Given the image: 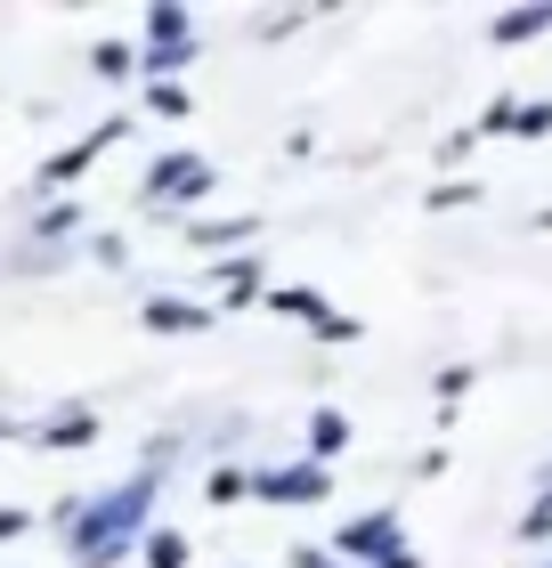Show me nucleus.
Returning <instances> with one entry per match:
<instances>
[{"label": "nucleus", "instance_id": "f03ea898", "mask_svg": "<svg viewBox=\"0 0 552 568\" xmlns=\"http://www.w3.org/2000/svg\"><path fill=\"white\" fill-rule=\"evenodd\" d=\"M333 552L358 560V568H423V552L399 536V511H358V520H341Z\"/></svg>", "mask_w": 552, "mask_h": 568}, {"label": "nucleus", "instance_id": "9b49d317", "mask_svg": "<svg viewBox=\"0 0 552 568\" xmlns=\"http://www.w3.org/2000/svg\"><path fill=\"white\" fill-rule=\"evenodd\" d=\"M33 438H41V447H90V438H98V415H90V406H66V415H49Z\"/></svg>", "mask_w": 552, "mask_h": 568}, {"label": "nucleus", "instance_id": "423d86ee", "mask_svg": "<svg viewBox=\"0 0 552 568\" xmlns=\"http://www.w3.org/2000/svg\"><path fill=\"white\" fill-rule=\"evenodd\" d=\"M122 139H130V114H107V122H90V131L73 139V146H58V154L41 163V187H73V179H82V171H90L107 146H122Z\"/></svg>", "mask_w": 552, "mask_h": 568}, {"label": "nucleus", "instance_id": "9d476101", "mask_svg": "<svg viewBox=\"0 0 552 568\" xmlns=\"http://www.w3.org/2000/svg\"><path fill=\"white\" fill-rule=\"evenodd\" d=\"M179 236H188V244H203V252H220V261H228V252H252L260 220H252V212H228V220H188Z\"/></svg>", "mask_w": 552, "mask_h": 568}, {"label": "nucleus", "instance_id": "6e6552de", "mask_svg": "<svg viewBox=\"0 0 552 568\" xmlns=\"http://www.w3.org/2000/svg\"><path fill=\"white\" fill-rule=\"evenodd\" d=\"M212 284H220V308H252V301H269V276H260L252 252H228V261H212Z\"/></svg>", "mask_w": 552, "mask_h": 568}, {"label": "nucleus", "instance_id": "39448f33", "mask_svg": "<svg viewBox=\"0 0 552 568\" xmlns=\"http://www.w3.org/2000/svg\"><path fill=\"white\" fill-rule=\"evenodd\" d=\"M195 49V17L188 9H147V49H139V82H179Z\"/></svg>", "mask_w": 552, "mask_h": 568}, {"label": "nucleus", "instance_id": "dca6fc26", "mask_svg": "<svg viewBox=\"0 0 552 568\" xmlns=\"http://www.w3.org/2000/svg\"><path fill=\"white\" fill-rule=\"evenodd\" d=\"M252 479H260L252 463H220V471L203 479V496H212V504H235V496H252Z\"/></svg>", "mask_w": 552, "mask_h": 568}, {"label": "nucleus", "instance_id": "393cba45", "mask_svg": "<svg viewBox=\"0 0 552 568\" xmlns=\"http://www.w3.org/2000/svg\"><path fill=\"white\" fill-rule=\"evenodd\" d=\"M293 568H358V560H333V552H309V545H301V552H293Z\"/></svg>", "mask_w": 552, "mask_h": 568}, {"label": "nucleus", "instance_id": "f8f14e48", "mask_svg": "<svg viewBox=\"0 0 552 568\" xmlns=\"http://www.w3.org/2000/svg\"><path fill=\"white\" fill-rule=\"evenodd\" d=\"M341 447H350V415H341V406H318V415H309V463H333Z\"/></svg>", "mask_w": 552, "mask_h": 568}, {"label": "nucleus", "instance_id": "412c9836", "mask_svg": "<svg viewBox=\"0 0 552 568\" xmlns=\"http://www.w3.org/2000/svg\"><path fill=\"white\" fill-rule=\"evenodd\" d=\"M512 114H520V98H495V106H488L480 122H471V131H480V139H495V131H512Z\"/></svg>", "mask_w": 552, "mask_h": 568}, {"label": "nucleus", "instance_id": "2eb2a0df", "mask_svg": "<svg viewBox=\"0 0 552 568\" xmlns=\"http://www.w3.org/2000/svg\"><path fill=\"white\" fill-rule=\"evenodd\" d=\"M90 65L107 73V82H139V49H130V41H98V49H90Z\"/></svg>", "mask_w": 552, "mask_h": 568}, {"label": "nucleus", "instance_id": "f257e3e1", "mask_svg": "<svg viewBox=\"0 0 552 568\" xmlns=\"http://www.w3.org/2000/svg\"><path fill=\"white\" fill-rule=\"evenodd\" d=\"M154 496H163V471H154V463H139L122 487L82 496V511H73V528H66V552L82 568H122L154 528Z\"/></svg>", "mask_w": 552, "mask_h": 568}, {"label": "nucleus", "instance_id": "a878e982", "mask_svg": "<svg viewBox=\"0 0 552 568\" xmlns=\"http://www.w3.org/2000/svg\"><path fill=\"white\" fill-rule=\"evenodd\" d=\"M536 236H552V203H544V212H536Z\"/></svg>", "mask_w": 552, "mask_h": 568}, {"label": "nucleus", "instance_id": "6ab92c4d", "mask_svg": "<svg viewBox=\"0 0 552 568\" xmlns=\"http://www.w3.org/2000/svg\"><path fill=\"white\" fill-rule=\"evenodd\" d=\"M73 227H82V212H73V203H58V212H33V236H49V244L73 236Z\"/></svg>", "mask_w": 552, "mask_h": 568}, {"label": "nucleus", "instance_id": "b1692460", "mask_svg": "<svg viewBox=\"0 0 552 568\" xmlns=\"http://www.w3.org/2000/svg\"><path fill=\"white\" fill-rule=\"evenodd\" d=\"M471 146H480V131H455V139H439V163H463Z\"/></svg>", "mask_w": 552, "mask_h": 568}, {"label": "nucleus", "instance_id": "f3484780", "mask_svg": "<svg viewBox=\"0 0 552 568\" xmlns=\"http://www.w3.org/2000/svg\"><path fill=\"white\" fill-rule=\"evenodd\" d=\"M147 106L163 114V122H188V114H195V98H188V82H147Z\"/></svg>", "mask_w": 552, "mask_h": 568}, {"label": "nucleus", "instance_id": "aec40b11", "mask_svg": "<svg viewBox=\"0 0 552 568\" xmlns=\"http://www.w3.org/2000/svg\"><path fill=\"white\" fill-rule=\"evenodd\" d=\"M463 390H471V366H446V374H439V415H455Z\"/></svg>", "mask_w": 552, "mask_h": 568}, {"label": "nucleus", "instance_id": "ddd939ff", "mask_svg": "<svg viewBox=\"0 0 552 568\" xmlns=\"http://www.w3.org/2000/svg\"><path fill=\"white\" fill-rule=\"evenodd\" d=\"M139 560H147V568H188L195 545H188V528H163V520H154V528H147V545H139Z\"/></svg>", "mask_w": 552, "mask_h": 568}, {"label": "nucleus", "instance_id": "20e7f679", "mask_svg": "<svg viewBox=\"0 0 552 568\" xmlns=\"http://www.w3.org/2000/svg\"><path fill=\"white\" fill-rule=\"evenodd\" d=\"M212 187H220V171L203 163V154H188V146H179V154H154L147 179H139V195L154 203V212H171V195H179V203H203Z\"/></svg>", "mask_w": 552, "mask_h": 568}, {"label": "nucleus", "instance_id": "0eeeda50", "mask_svg": "<svg viewBox=\"0 0 552 568\" xmlns=\"http://www.w3.org/2000/svg\"><path fill=\"white\" fill-rule=\"evenodd\" d=\"M252 496L260 504H325L333 496V463H309V455L301 463H277V471L252 479Z\"/></svg>", "mask_w": 552, "mask_h": 568}, {"label": "nucleus", "instance_id": "a211bd4d", "mask_svg": "<svg viewBox=\"0 0 552 568\" xmlns=\"http://www.w3.org/2000/svg\"><path fill=\"white\" fill-rule=\"evenodd\" d=\"M552 131V98H529V106L512 114V139H544Z\"/></svg>", "mask_w": 552, "mask_h": 568}, {"label": "nucleus", "instance_id": "5701e85b", "mask_svg": "<svg viewBox=\"0 0 552 568\" xmlns=\"http://www.w3.org/2000/svg\"><path fill=\"white\" fill-rule=\"evenodd\" d=\"M24 528H33V511H24V504H0V545H17Z\"/></svg>", "mask_w": 552, "mask_h": 568}, {"label": "nucleus", "instance_id": "1a4fd4ad", "mask_svg": "<svg viewBox=\"0 0 552 568\" xmlns=\"http://www.w3.org/2000/svg\"><path fill=\"white\" fill-rule=\"evenodd\" d=\"M139 317H147V333H212V317H220V308H212V301H179V293H154V301L139 308Z\"/></svg>", "mask_w": 552, "mask_h": 568}, {"label": "nucleus", "instance_id": "7ed1b4c3", "mask_svg": "<svg viewBox=\"0 0 552 568\" xmlns=\"http://www.w3.org/2000/svg\"><path fill=\"white\" fill-rule=\"evenodd\" d=\"M269 308H277V317H293V325H309V333H318V342H333V349H350L358 333H365L350 308H333V301L318 293V284H269Z\"/></svg>", "mask_w": 552, "mask_h": 568}, {"label": "nucleus", "instance_id": "4be33fe9", "mask_svg": "<svg viewBox=\"0 0 552 568\" xmlns=\"http://www.w3.org/2000/svg\"><path fill=\"white\" fill-rule=\"evenodd\" d=\"M431 203L439 212H463V203H480V187H471V179H446V187H431Z\"/></svg>", "mask_w": 552, "mask_h": 568}, {"label": "nucleus", "instance_id": "4468645a", "mask_svg": "<svg viewBox=\"0 0 552 568\" xmlns=\"http://www.w3.org/2000/svg\"><path fill=\"white\" fill-rule=\"evenodd\" d=\"M488 33L504 41V49H520V41H536V33H552V9H544V0H536V9H512V17H495Z\"/></svg>", "mask_w": 552, "mask_h": 568}]
</instances>
